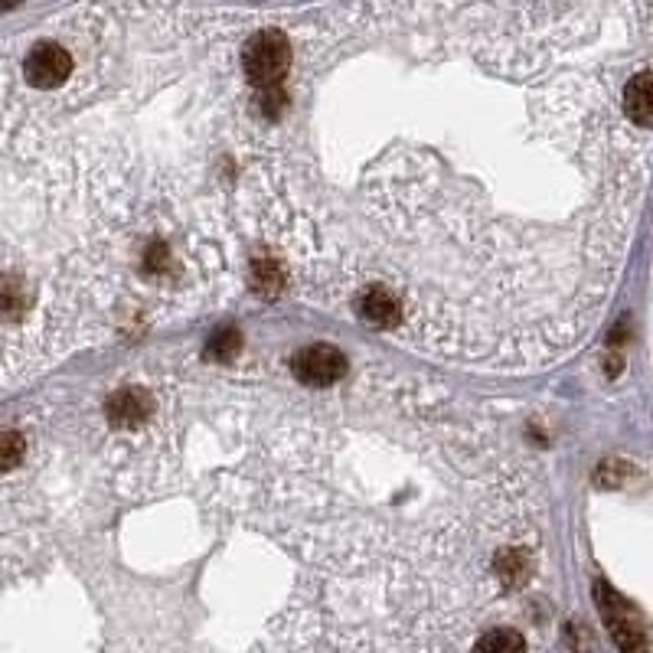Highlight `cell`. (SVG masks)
<instances>
[{"label":"cell","mask_w":653,"mask_h":653,"mask_svg":"<svg viewBox=\"0 0 653 653\" xmlns=\"http://www.w3.org/2000/svg\"><path fill=\"white\" fill-rule=\"evenodd\" d=\"M245 76L255 85V89H271V85H281V79L288 76L291 69V43L281 30H262L255 33L249 46H245L242 56Z\"/></svg>","instance_id":"cell-1"},{"label":"cell","mask_w":653,"mask_h":653,"mask_svg":"<svg viewBox=\"0 0 653 653\" xmlns=\"http://www.w3.org/2000/svg\"><path fill=\"white\" fill-rule=\"evenodd\" d=\"M291 369L304 386H334L347 373V356L330 343H314L294 353Z\"/></svg>","instance_id":"cell-2"},{"label":"cell","mask_w":653,"mask_h":653,"mask_svg":"<svg viewBox=\"0 0 653 653\" xmlns=\"http://www.w3.org/2000/svg\"><path fill=\"white\" fill-rule=\"evenodd\" d=\"M598 608L605 611L608 627L614 640H618L621 653H647V637H644V627L634 618V611L627 608V601H621L614 591L598 582Z\"/></svg>","instance_id":"cell-3"},{"label":"cell","mask_w":653,"mask_h":653,"mask_svg":"<svg viewBox=\"0 0 653 653\" xmlns=\"http://www.w3.org/2000/svg\"><path fill=\"white\" fill-rule=\"evenodd\" d=\"M23 76L33 89H56L72 76V56L59 43H36L23 59Z\"/></svg>","instance_id":"cell-4"},{"label":"cell","mask_w":653,"mask_h":653,"mask_svg":"<svg viewBox=\"0 0 653 653\" xmlns=\"http://www.w3.org/2000/svg\"><path fill=\"white\" fill-rule=\"evenodd\" d=\"M154 402L144 389H121L108 399V418L115 428H138L151 415Z\"/></svg>","instance_id":"cell-5"},{"label":"cell","mask_w":653,"mask_h":653,"mask_svg":"<svg viewBox=\"0 0 653 653\" xmlns=\"http://www.w3.org/2000/svg\"><path fill=\"white\" fill-rule=\"evenodd\" d=\"M356 311L373 327H392L399 320V304L386 288H366L356 301Z\"/></svg>","instance_id":"cell-6"},{"label":"cell","mask_w":653,"mask_h":653,"mask_svg":"<svg viewBox=\"0 0 653 653\" xmlns=\"http://www.w3.org/2000/svg\"><path fill=\"white\" fill-rule=\"evenodd\" d=\"M624 112L634 125L647 128L650 118H653V79L650 72H637V76L627 82V92H624Z\"/></svg>","instance_id":"cell-7"},{"label":"cell","mask_w":653,"mask_h":653,"mask_svg":"<svg viewBox=\"0 0 653 653\" xmlns=\"http://www.w3.org/2000/svg\"><path fill=\"white\" fill-rule=\"evenodd\" d=\"M474 653H526V640L513 627H497V631H487L477 640Z\"/></svg>","instance_id":"cell-8"},{"label":"cell","mask_w":653,"mask_h":653,"mask_svg":"<svg viewBox=\"0 0 653 653\" xmlns=\"http://www.w3.org/2000/svg\"><path fill=\"white\" fill-rule=\"evenodd\" d=\"M497 575L503 578V585H523L529 578V556L523 549H503L497 556Z\"/></svg>","instance_id":"cell-9"},{"label":"cell","mask_w":653,"mask_h":653,"mask_svg":"<svg viewBox=\"0 0 653 653\" xmlns=\"http://www.w3.org/2000/svg\"><path fill=\"white\" fill-rule=\"evenodd\" d=\"M242 347V337H239V330L236 327H223V330H216L213 340L206 343V356H213V360H232V356L239 353Z\"/></svg>","instance_id":"cell-10"},{"label":"cell","mask_w":653,"mask_h":653,"mask_svg":"<svg viewBox=\"0 0 653 653\" xmlns=\"http://www.w3.org/2000/svg\"><path fill=\"white\" fill-rule=\"evenodd\" d=\"M27 454V441L17 431H0V474L4 471H14V467L23 461Z\"/></svg>","instance_id":"cell-11"},{"label":"cell","mask_w":653,"mask_h":653,"mask_svg":"<svg viewBox=\"0 0 653 653\" xmlns=\"http://www.w3.org/2000/svg\"><path fill=\"white\" fill-rule=\"evenodd\" d=\"M252 285L262 294H278L281 291V268L275 262H258L252 268Z\"/></svg>","instance_id":"cell-12"},{"label":"cell","mask_w":653,"mask_h":653,"mask_svg":"<svg viewBox=\"0 0 653 653\" xmlns=\"http://www.w3.org/2000/svg\"><path fill=\"white\" fill-rule=\"evenodd\" d=\"M262 98H258V105H262V112L268 115H278L281 105H285V92H281V85H271V89H258Z\"/></svg>","instance_id":"cell-13"},{"label":"cell","mask_w":653,"mask_h":653,"mask_svg":"<svg viewBox=\"0 0 653 653\" xmlns=\"http://www.w3.org/2000/svg\"><path fill=\"white\" fill-rule=\"evenodd\" d=\"M164 262H167V249H164V245H151V252H147V268L154 271V268H160Z\"/></svg>","instance_id":"cell-14"},{"label":"cell","mask_w":653,"mask_h":653,"mask_svg":"<svg viewBox=\"0 0 653 653\" xmlns=\"http://www.w3.org/2000/svg\"><path fill=\"white\" fill-rule=\"evenodd\" d=\"M20 0H0V10H10V7H17Z\"/></svg>","instance_id":"cell-15"}]
</instances>
